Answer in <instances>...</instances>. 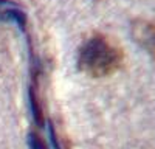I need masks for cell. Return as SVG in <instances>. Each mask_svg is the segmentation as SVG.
<instances>
[{
  "label": "cell",
  "instance_id": "1",
  "mask_svg": "<svg viewBox=\"0 0 155 149\" xmlns=\"http://www.w3.org/2000/svg\"><path fill=\"white\" fill-rule=\"evenodd\" d=\"M123 51L106 36L98 34L88 39L79 53V68L92 76H104L120 67Z\"/></svg>",
  "mask_w": 155,
  "mask_h": 149
}]
</instances>
